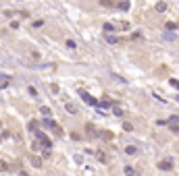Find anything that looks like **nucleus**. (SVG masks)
<instances>
[{
	"label": "nucleus",
	"mask_w": 179,
	"mask_h": 176,
	"mask_svg": "<svg viewBox=\"0 0 179 176\" xmlns=\"http://www.w3.org/2000/svg\"><path fill=\"white\" fill-rule=\"evenodd\" d=\"M85 133H87L90 139H96V137H98V130H96V126H94L92 122H87V124H85Z\"/></svg>",
	"instance_id": "f257e3e1"
},
{
	"label": "nucleus",
	"mask_w": 179,
	"mask_h": 176,
	"mask_svg": "<svg viewBox=\"0 0 179 176\" xmlns=\"http://www.w3.org/2000/svg\"><path fill=\"white\" fill-rule=\"evenodd\" d=\"M79 95H81V97H83V100H85V102H87L90 106H96V104H98V100H96V97H92L90 93H85L83 89H79Z\"/></svg>",
	"instance_id": "f03ea898"
},
{
	"label": "nucleus",
	"mask_w": 179,
	"mask_h": 176,
	"mask_svg": "<svg viewBox=\"0 0 179 176\" xmlns=\"http://www.w3.org/2000/svg\"><path fill=\"white\" fill-rule=\"evenodd\" d=\"M110 106H113V102H110L108 97H102V100L96 104V108H104V110H106V108H110Z\"/></svg>",
	"instance_id": "7ed1b4c3"
},
{
	"label": "nucleus",
	"mask_w": 179,
	"mask_h": 176,
	"mask_svg": "<svg viewBox=\"0 0 179 176\" xmlns=\"http://www.w3.org/2000/svg\"><path fill=\"white\" fill-rule=\"evenodd\" d=\"M98 137L104 139V141H110L113 139V133H110V130H98Z\"/></svg>",
	"instance_id": "20e7f679"
},
{
	"label": "nucleus",
	"mask_w": 179,
	"mask_h": 176,
	"mask_svg": "<svg viewBox=\"0 0 179 176\" xmlns=\"http://www.w3.org/2000/svg\"><path fill=\"white\" fill-rule=\"evenodd\" d=\"M158 168H161V170H171V168H173V160H163V162L158 164Z\"/></svg>",
	"instance_id": "39448f33"
},
{
	"label": "nucleus",
	"mask_w": 179,
	"mask_h": 176,
	"mask_svg": "<svg viewBox=\"0 0 179 176\" xmlns=\"http://www.w3.org/2000/svg\"><path fill=\"white\" fill-rule=\"evenodd\" d=\"M65 108H67V112H69V114H77V106L75 104H67Z\"/></svg>",
	"instance_id": "423d86ee"
},
{
	"label": "nucleus",
	"mask_w": 179,
	"mask_h": 176,
	"mask_svg": "<svg viewBox=\"0 0 179 176\" xmlns=\"http://www.w3.org/2000/svg\"><path fill=\"white\" fill-rule=\"evenodd\" d=\"M165 27H167V31H175L177 29V23H175V21H167Z\"/></svg>",
	"instance_id": "0eeeda50"
},
{
	"label": "nucleus",
	"mask_w": 179,
	"mask_h": 176,
	"mask_svg": "<svg viewBox=\"0 0 179 176\" xmlns=\"http://www.w3.org/2000/svg\"><path fill=\"white\" fill-rule=\"evenodd\" d=\"M38 126H40V124H38V120H29V124H27V128L31 130V133H33V130H38Z\"/></svg>",
	"instance_id": "6e6552de"
},
{
	"label": "nucleus",
	"mask_w": 179,
	"mask_h": 176,
	"mask_svg": "<svg viewBox=\"0 0 179 176\" xmlns=\"http://www.w3.org/2000/svg\"><path fill=\"white\" fill-rule=\"evenodd\" d=\"M110 108H113V112H115V116H123V110L117 106V104H113V106H110Z\"/></svg>",
	"instance_id": "1a4fd4ad"
},
{
	"label": "nucleus",
	"mask_w": 179,
	"mask_h": 176,
	"mask_svg": "<svg viewBox=\"0 0 179 176\" xmlns=\"http://www.w3.org/2000/svg\"><path fill=\"white\" fill-rule=\"evenodd\" d=\"M106 41H108V43H117V41H119V37H117V35H110V33H108V35H106Z\"/></svg>",
	"instance_id": "9d476101"
},
{
	"label": "nucleus",
	"mask_w": 179,
	"mask_h": 176,
	"mask_svg": "<svg viewBox=\"0 0 179 176\" xmlns=\"http://www.w3.org/2000/svg\"><path fill=\"white\" fill-rule=\"evenodd\" d=\"M52 130H54V135H56V137H63V128H60L58 124H54V126H52Z\"/></svg>",
	"instance_id": "9b49d317"
},
{
	"label": "nucleus",
	"mask_w": 179,
	"mask_h": 176,
	"mask_svg": "<svg viewBox=\"0 0 179 176\" xmlns=\"http://www.w3.org/2000/svg\"><path fill=\"white\" fill-rule=\"evenodd\" d=\"M40 112H42V114H44V116H50V114H52V112H50V108H48V106H42V108H40Z\"/></svg>",
	"instance_id": "f8f14e48"
},
{
	"label": "nucleus",
	"mask_w": 179,
	"mask_h": 176,
	"mask_svg": "<svg viewBox=\"0 0 179 176\" xmlns=\"http://www.w3.org/2000/svg\"><path fill=\"white\" fill-rule=\"evenodd\" d=\"M42 124H44V126H48V128H52V126H54V124H56V122H54V120H52V118H46V120H44V122H42Z\"/></svg>",
	"instance_id": "ddd939ff"
},
{
	"label": "nucleus",
	"mask_w": 179,
	"mask_h": 176,
	"mask_svg": "<svg viewBox=\"0 0 179 176\" xmlns=\"http://www.w3.org/2000/svg\"><path fill=\"white\" fill-rule=\"evenodd\" d=\"M156 11H158V13L167 11V2H158V4H156Z\"/></svg>",
	"instance_id": "4468645a"
},
{
	"label": "nucleus",
	"mask_w": 179,
	"mask_h": 176,
	"mask_svg": "<svg viewBox=\"0 0 179 176\" xmlns=\"http://www.w3.org/2000/svg\"><path fill=\"white\" fill-rule=\"evenodd\" d=\"M117 6H119L121 11H127V8H129V2H127V0H123V2H119Z\"/></svg>",
	"instance_id": "2eb2a0df"
},
{
	"label": "nucleus",
	"mask_w": 179,
	"mask_h": 176,
	"mask_svg": "<svg viewBox=\"0 0 179 176\" xmlns=\"http://www.w3.org/2000/svg\"><path fill=\"white\" fill-rule=\"evenodd\" d=\"M125 151L129 153V156H136V151H138V149L133 147V145H129V147H125Z\"/></svg>",
	"instance_id": "dca6fc26"
},
{
	"label": "nucleus",
	"mask_w": 179,
	"mask_h": 176,
	"mask_svg": "<svg viewBox=\"0 0 179 176\" xmlns=\"http://www.w3.org/2000/svg\"><path fill=\"white\" fill-rule=\"evenodd\" d=\"M104 31H108V33L115 31V25H113V23H104Z\"/></svg>",
	"instance_id": "f3484780"
},
{
	"label": "nucleus",
	"mask_w": 179,
	"mask_h": 176,
	"mask_svg": "<svg viewBox=\"0 0 179 176\" xmlns=\"http://www.w3.org/2000/svg\"><path fill=\"white\" fill-rule=\"evenodd\" d=\"M31 164H33L36 168H40V166H42V160H40V158H31Z\"/></svg>",
	"instance_id": "a211bd4d"
},
{
	"label": "nucleus",
	"mask_w": 179,
	"mask_h": 176,
	"mask_svg": "<svg viewBox=\"0 0 179 176\" xmlns=\"http://www.w3.org/2000/svg\"><path fill=\"white\" fill-rule=\"evenodd\" d=\"M6 170H9V164L0 160V172H6Z\"/></svg>",
	"instance_id": "6ab92c4d"
},
{
	"label": "nucleus",
	"mask_w": 179,
	"mask_h": 176,
	"mask_svg": "<svg viewBox=\"0 0 179 176\" xmlns=\"http://www.w3.org/2000/svg\"><path fill=\"white\" fill-rule=\"evenodd\" d=\"M125 174H127V176H133V174H136V170H133L131 166H127V168H125Z\"/></svg>",
	"instance_id": "aec40b11"
},
{
	"label": "nucleus",
	"mask_w": 179,
	"mask_h": 176,
	"mask_svg": "<svg viewBox=\"0 0 179 176\" xmlns=\"http://www.w3.org/2000/svg\"><path fill=\"white\" fill-rule=\"evenodd\" d=\"M67 46H69L71 50H75V48H77V43H75L73 39H67Z\"/></svg>",
	"instance_id": "412c9836"
},
{
	"label": "nucleus",
	"mask_w": 179,
	"mask_h": 176,
	"mask_svg": "<svg viewBox=\"0 0 179 176\" xmlns=\"http://www.w3.org/2000/svg\"><path fill=\"white\" fill-rule=\"evenodd\" d=\"M100 4L106 6V8H108V6H113V2H110V0H100Z\"/></svg>",
	"instance_id": "4be33fe9"
},
{
	"label": "nucleus",
	"mask_w": 179,
	"mask_h": 176,
	"mask_svg": "<svg viewBox=\"0 0 179 176\" xmlns=\"http://www.w3.org/2000/svg\"><path fill=\"white\" fill-rule=\"evenodd\" d=\"M31 149H33V151H40V149H42V145H40V141H36V143H33V147H31Z\"/></svg>",
	"instance_id": "5701e85b"
},
{
	"label": "nucleus",
	"mask_w": 179,
	"mask_h": 176,
	"mask_svg": "<svg viewBox=\"0 0 179 176\" xmlns=\"http://www.w3.org/2000/svg\"><path fill=\"white\" fill-rule=\"evenodd\" d=\"M6 137H11V133L9 130H2V133H0V139H6Z\"/></svg>",
	"instance_id": "b1692460"
},
{
	"label": "nucleus",
	"mask_w": 179,
	"mask_h": 176,
	"mask_svg": "<svg viewBox=\"0 0 179 176\" xmlns=\"http://www.w3.org/2000/svg\"><path fill=\"white\" fill-rule=\"evenodd\" d=\"M117 27H119V29H129V23H119Z\"/></svg>",
	"instance_id": "393cba45"
},
{
	"label": "nucleus",
	"mask_w": 179,
	"mask_h": 176,
	"mask_svg": "<svg viewBox=\"0 0 179 176\" xmlns=\"http://www.w3.org/2000/svg\"><path fill=\"white\" fill-rule=\"evenodd\" d=\"M6 85H9L6 81H0V89H4V87H6Z\"/></svg>",
	"instance_id": "a878e982"
},
{
	"label": "nucleus",
	"mask_w": 179,
	"mask_h": 176,
	"mask_svg": "<svg viewBox=\"0 0 179 176\" xmlns=\"http://www.w3.org/2000/svg\"><path fill=\"white\" fill-rule=\"evenodd\" d=\"M0 126H2V122H0Z\"/></svg>",
	"instance_id": "bb28decb"
}]
</instances>
